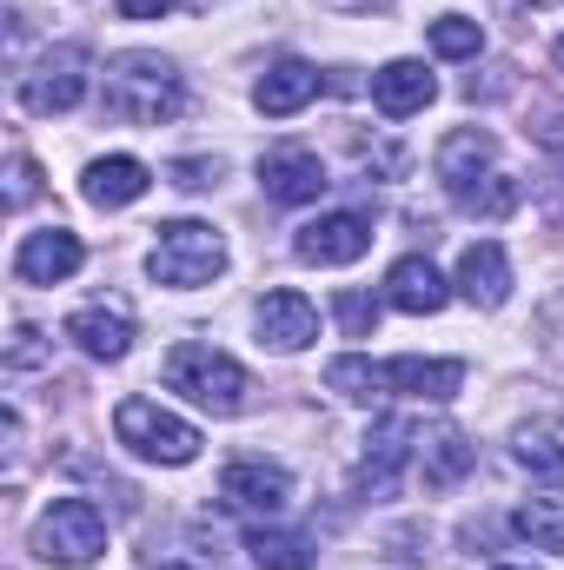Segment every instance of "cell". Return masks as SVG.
Listing matches in <instances>:
<instances>
[{
  "label": "cell",
  "mask_w": 564,
  "mask_h": 570,
  "mask_svg": "<svg viewBox=\"0 0 564 570\" xmlns=\"http://www.w3.org/2000/svg\"><path fill=\"white\" fill-rule=\"evenodd\" d=\"M67 338H74L87 358L120 365V358L134 352V312H127V305H80V312L67 318Z\"/></svg>",
  "instance_id": "obj_15"
},
{
  "label": "cell",
  "mask_w": 564,
  "mask_h": 570,
  "mask_svg": "<svg viewBox=\"0 0 564 570\" xmlns=\"http://www.w3.org/2000/svg\"><path fill=\"white\" fill-rule=\"evenodd\" d=\"M114 438L134 458H146V464H193L200 458V431L186 425V419H173L166 405H153V399H120Z\"/></svg>",
  "instance_id": "obj_6"
},
{
  "label": "cell",
  "mask_w": 564,
  "mask_h": 570,
  "mask_svg": "<svg viewBox=\"0 0 564 570\" xmlns=\"http://www.w3.org/2000/svg\"><path fill=\"white\" fill-rule=\"evenodd\" d=\"M246 551H253V564L260 570H312L319 564L312 538H299V531H266V524L246 531Z\"/></svg>",
  "instance_id": "obj_23"
},
{
  "label": "cell",
  "mask_w": 564,
  "mask_h": 570,
  "mask_svg": "<svg viewBox=\"0 0 564 570\" xmlns=\"http://www.w3.org/2000/svg\"><path fill=\"white\" fill-rule=\"evenodd\" d=\"M33 551L47 564H74V570L107 558V518H100V504L94 498H54V511L33 524Z\"/></svg>",
  "instance_id": "obj_7"
},
{
  "label": "cell",
  "mask_w": 564,
  "mask_h": 570,
  "mask_svg": "<svg viewBox=\"0 0 564 570\" xmlns=\"http://www.w3.org/2000/svg\"><path fill=\"white\" fill-rule=\"evenodd\" d=\"M431 173H438V186L451 193L458 213L492 219V226L512 219L518 199H525V186L498 166V140H492L485 127H458V134H445V140H438V159H431Z\"/></svg>",
  "instance_id": "obj_1"
},
{
  "label": "cell",
  "mask_w": 564,
  "mask_h": 570,
  "mask_svg": "<svg viewBox=\"0 0 564 570\" xmlns=\"http://www.w3.org/2000/svg\"><path fill=\"white\" fill-rule=\"evenodd\" d=\"M186 107V87L173 73V60L159 53H120L107 67V114L120 127H166Z\"/></svg>",
  "instance_id": "obj_3"
},
{
  "label": "cell",
  "mask_w": 564,
  "mask_h": 570,
  "mask_svg": "<svg viewBox=\"0 0 564 570\" xmlns=\"http://www.w3.org/2000/svg\"><path fill=\"white\" fill-rule=\"evenodd\" d=\"M260 186H266L273 206H312L332 179H325V159L312 146H273L260 159Z\"/></svg>",
  "instance_id": "obj_12"
},
{
  "label": "cell",
  "mask_w": 564,
  "mask_h": 570,
  "mask_svg": "<svg viewBox=\"0 0 564 570\" xmlns=\"http://www.w3.org/2000/svg\"><path fill=\"white\" fill-rule=\"evenodd\" d=\"M512 531H518L532 551H564V511L558 504H545V498L518 504V511H512Z\"/></svg>",
  "instance_id": "obj_24"
},
{
  "label": "cell",
  "mask_w": 564,
  "mask_h": 570,
  "mask_svg": "<svg viewBox=\"0 0 564 570\" xmlns=\"http://www.w3.org/2000/svg\"><path fill=\"white\" fill-rule=\"evenodd\" d=\"M312 338H319V305H312L305 292L280 285V292L260 298V345H273V352H305Z\"/></svg>",
  "instance_id": "obj_14"
},
{
  "label": "cell",
  "mask_w": 564,
  "mask_h": 570,
  "mask_svg": "<svg viewBox=\"0 0 564 570\" xmlns=\"http://www.w3.org/2000/svg\"><path fill=\"white\" fill-rule=\"evenodd\" d=\"M492 570H532V564H492Z\"/></svg>",
  "instance_id": "obj_36"
},
{
  "label": "cell",
  "mask_w": 564,
  "mask_h": 570,
  "mask_svg": "<svg viewBox=\"0 0 564 570\" xmlns=\"http://www.w3.org/2000/svg\"><path fill=\"white\" fill-rule=\"evenodd\" d=\"M512 458H518L538 484L564 491V431L558 425H525L518 431V444H512Z\"/></svg>",
  "instance_id": "obj_22"
},
{
  "label": "cell",
  "mask_w": 564,
  "mask_h": 570,
  "mask_svg": "<svg viewBox=\"0 0 564 570\" xmlns=\"http://www.w3.org/2000/svg\"><path fill=\"white\" fill-rule=\"evenodd\" d=\"M431 94H438V80L425 73V60H386V67L372 73V107H379L386 120H412V114H425Z\"/></svg>",
  "instance_id": "obj_16"
},
{
  "label": "cell",
  "mask_w": 564,
  "mask_h": 570,
  "mask_svg": "<svg viewBox=\"0 0 564 570\" xmlns=\"http://www.w3.org/2000/svg\"><path fill=\"white\" fill-rule=\"evenodd\" d=\"M40 358H47L40 332H33V325H13V345H7V372H27V365H40Z\"/></svg>",
  "instance_id": "obj_28"
},
{
  "label": "cell",
  "mask_w": 564,
  "mask_h": 570,
  "mask_svg": "<svg viewBox=\"0 0 564 570\" xmlns=\"http://www.w3.org/2000/svg\"><path fill=\"white\" fill-rule=\"evenodd\" d=\"M153 233H159V239H153L146 273L159 285L193 292V285H213L226 273V239H220L206 219H166V226H153Z\"/></svg>",
  "instance_id": "obj_5"
},
{
  "label": "cell",
  "mask_w": 564,
  "mask_h": 570,
  "mask_svg": "<svg viewBox=\"0 0 564 570\" xmlns=\"http://www.w3.org/2000/svg\"><path fill=\"white\" fill-rule=\"evenodd\" d=\"M33 186H40V166H33L27 153H13V166H7V206H27Z\"/></svg>",
  "instance_id": "obj_27"
},
{
  "label": "cell",
  "mask_w": 564,
  "mask_h": 570,
  "mask_svg": "<svg viewBox=\"0 0 564 570\" xmlns=\"http://www.w3.org/2000/svg\"><path fill=\"white\" fill-rule=\"evenodd\" d=\"M166 385L186 392V399H193L200 412H213V419L246 412V392H253L246 365L226 358V352H213V345H200V338H186V345L166 352Z\"/></svg>",
  "instance_id": "obj_4"
},
{
  "label": "cell",
  "mask_w": 564,
  "mask_h": 570,
  "mask_svg": "<svg viewBox=\"0 0 564 570\" xmlns=\"http://www.w3.org/2000/svg\"><path fill=\"white\" fill-rule=\"evenodd\" d=\"M325 7H339V13H372V7H386V0H325Z\"/></svg>",
  "instance_id": "obj_32"
},
{
  "label": "cell",
  "mask_w": 564,
  "mask_h": 570,
  "mask_svg": "<svg viewBox=\"0 0 564 570\" xmlns=\"http://www.w3.org/2000/svg\"><path fill=\"white\" fill-rule=\"evenodd\" d=\"M87 100V53L80 47H47L33 73H20V107L27 114H74Z\"/></svg>",
  "instance_id": "obj_8"
},
{
  "label": "cell",
  "mask_w": 564,
  "mask_h": 570,
  "mask_svg": "<svg viewBox=\"0 0 564 570\" xmlns=\"http://www.w3.org/2000/svg\"><path fill=\"white\" fill-rule=\"evenodd\" d=\"M146 186H153V173H146L134 153H114V159H94L87 166V179H80V193L94 199V206H134Z\"/></svg>",
  "instance_id": "obj_21"
},
{
  "label": "cell",
  "mask_w": 564,
  "mask_h": 570,
  "mask_svg": "<svg viewBox=\"0 0 564 570\" xmlns=\"http://www.w3.org/2000/svg\"><path fill=\"white\" fill-rule=\"evenodd\" d=\"M220 498L240 518H280L285 498H292V478H285L280 464H266V458H233L220 471Z\"/></svg>",
  "instance_id": "obj_10"
},
{
  "label": "cell",
  "mask_w": 564,
  "mask_h": 570,
  "mask_svg": "<svg viewBox=\"0 0 564 570\" xmlns=\"http://www.w3.org/2000/svg\"><path fill=\"white\" fill-rule=\"evenodd\" d=\"M552 213H558V219H564V186H558V199H552Z\"/></svg>",
  "instance_id": "obj_34"
},
{
  "label": "cell",
  "mask_w": 564,
  "mask_h": 570,
  "mask_svg": "<svg viewBox=\"0 0 564 570\" xmlns=\"http://www.w3.org/2000/svg\"><path fill=\"white\" fill-rule=\"evenodd\" d=\"M166 7H173V0H120V13H127V20H159Z\"/></svg>",
  "instance_id": "obj_30"
},
{
  "label": "cell",
  "mask_w": 564,
  "mask_h": 570,
  "mask_svg": "<svg viewBox=\"0 0 564 570\" xmlns=\"http://www.w3.org/2000/svg\"><path fill=\"white\" fill-rule=\"evenodd\" d=\"M319 100V67L312 60H280V67H266V80L253 87V107L266 114V120H285V114H299V107H312Z\"/></svg>",
  "instance_id": "obj_20"
},
{
  "label": "cell",
  "mask_w": 564,
  "mask_h": 570,
  "mask_svg": "<svg viewBox=\"0 0 564 570\" xmlns=\"http://www.w3.org/2000/svg\"><path fill=\"white\" fill-rule=\"evenodd\" d=\"M292 253L305 266H352V259L372 253V219L366 213H319L312 226H299Z\"/></svg>",
  "instance_id": "obj_9"
},
{
  "label": "cell",
  "mask_w": 564,
  "mask_h": 570,
  "mask_svg": "<svg viewBox=\"0 0 564 570\" xmlns=\"http://www.w3.org/2000/svg\"><path fill=\"white\" fill-rule=\"evenodd\" d=\"M412 464H419L425 491H451V484H458V478L478 464V451H471V438H465V431L438 425V431H419V451H412Z\"/></svg>",
  "instance_id": "obj_19"
},
{
  "label": "cell",
  "mask_w": 564,
  "mask_h": 570,
  "mask_svg": "<svg viewBox=\"0 0 564 570\" xmlns=\"http://www.w3.org/2000/svg\"><path fill=\"white\" fill-rule=\"evenodd\" d=\"M445 298H451V285L438 279V266H431L425 253H406V259L386 273V305H392V312L431 318V312H445Z\"/></svg>",
  "instance_id": "obj_18"
},
{
  "label": "cell",
  "mask_w": 564,
  "mask_h": 570,
  "mask_svg": "<svg viewBox=\"0 0 564 570\" xmlns=\"http://www.w3.org/2000/svg\"><path fill=\"white\" fill-rule=\"evenodd\" d=\"M425 40H431V53H438V60H471V53L485 47V27H478V20H465V13H438Z\"/></svg>",
  "instance_id": "obj_25"
},
{
  "label": "cell",
  "mask_w": 564,
  "mask_h": 570,
  "mask_svg": "<svg viewBox=\"0 0 564 570\" xmlns=\"http://www.w3.org/2000/svg\"><path fill=\"white\" fill-rule=\"evenodd\" d=\"M80 266H87V246H80V233H67V226L27 233L20 253H13V279L20 285H67Z\"/></svg>",
  "instance_id": "obj_11"
},
{
  "label": "cell",
  "mask_w": 564,
  "mask_h": 570,
  "mask_svg": "<svg viewBox=\"0 0 564 570\" xmlns=\"http://www.w3.org/2000/svg\"><path fill=\"white\" fill-rule=\"evenodd\" d=\"M552 60H558V73H564V40H558V47H552Z\"/></svg>",
  "instance_id": "obj_33"
},
{
  "label": "cell",
  "mask_w": 564,
  "mask_h": 570,
  "mask_svg": "<svg viewBox=\"0 0 564 570\" xmlns=\"http://www.w3.org/2000/svg\"><path fill=\"white\" fill-rule=\"evenodd\" d=\"M458 298L478 305V312H498L512 298V259H505V246H492V239L465 246V259H458Z\"/></svg>",
  "instance_id": "obj_17"
},
{
  "label": "cell",
  "mask_w": 564,
  "mask_h": 570,
  "mask_svg": "<svg viewBox=\"0 0 564 570\" xmlns=\"http://www.w3.org/2000/svg\"><path fill=\"white\" fill-rule=\"evenodd\" d=\"M419 451V431L406 425V419H379L372 438H366V464H359V491L366 498H392L399 491V471H406V458Z\"/></svg>",
  "instance_id": "obj_13"
},
{
  "label": "cell",
  "mask_w": 564,
  "mask_h": 570,
  "mask_svg": "<svg viewBox=\"0 0 564 570\" xmlns=\"http://www.w3.org/2000/svg\"><path fill=\"white\" fill-rule=\"evenodd\" d=\"M525 7H564V0H525Z\"/></svg>",
  "instance_id": "obj_35"
},
{
  "label": "cell",
  "mask_w": 564,
  "mask_h": 570,
  "mask_svg": "<svg viewBox=\"0 0 564 570\" xmlns=\"http://www.w3.org/2000/svg\"><path fill=\"white\" fill-rule=\"evenodd\" d=\"M538 146H545V153H558V159H564V114H552V120L538 127Z\"/></svg>",
  "instance_id": "obj_31"
},
{
  "label": "cell",
  "mask_w": 564,
  "mask_h": 570,
  "mask_svg": "<svg viewBox=\"0 0 564 570\" xmlns=\"http://www.w3.org/2000/svg\"><path fill=\"white\" fill-rule=\"evenodd\" d=\"M332 318L346 325V338H372L379 332V298L346 285V292H332Z\"/></svg>",
  "instance_id": "obj_26"
},
{
  "label": "cell",
  "mask_w": 564,
  "mask_h": 570,
  "mask_svg": "<svg viewBox=\"0 0 564 570\" xmlns=\"http://www.w3.org/2000/svg\"><path fill=\"white\" fill-rule=\"evenodd\" d=\"M465 385V365L458 358H332L325 365V392L352 399V405H379V399H419V405H451Z\"/></svg>",
  "instance_id": "obj_2"
},
{
  "label": "cell",
  "mask_w": 564,
  "mask_h": 570,
  "mask_svg": "<svg viewBox=\"0 0 564 570\" xmlns=\"http://www.w3.org/2000/svg\"><path fill=\"white\" fill-rule=\"evenodd\" d=\"M213 179H220L213 159H179V166H173V186H179V193H206Z\"/></svg>",
  "instance_id": "obj_29"
}]
</instances>
